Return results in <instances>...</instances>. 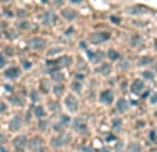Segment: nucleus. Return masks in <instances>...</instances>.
Returning a JSON list of instances; mask_svg holds the SVG:
<instances>
[{"mask_svg": "<svg viewBox=\"0 0 157 152\" xmlns=\"http://www.w3.org/2000/svg\"><path fill=\"white\" fill-rule=\"evenodd\" d=\"M109 58L113 60V61H114V60H118L120 58V54L117 53L116 50H109Z\"/></svg>", "mask_w": 157, "mask_h": 152, "instance_id": "obj_20", "label": "nucleus"}, {"mask_svg": "<svg viewBox=\"0 0 157 152\" xmlns=\"http://www.w3.org/2000/svg\"><path fill=\"white\" fill-rule=\"evenodd\" d=\"M24 65H25V68H31V62H28V61H25V62H22Z\"/></svg>", "mask_w": 157, "mask_h": 152, "instance_id": "obj_38", "label": "nucleus"}, {"mask_svg": "<svg viewBox=\"0 0 157 152\" xmlns=\"http://www.w3.org/2000/svg\"><path fill=\"white\" fill-rule=\"evenodd\" d=\"M53 90H54V94H56V95H61V94L64 93V87H63L61 85H56Z\"/></svg>", "mask_w": 157, "mask_h": 152, "instance_id": "obj_21", "label": "nucleus"}, {"mask_svg": "<svg viewBox=\"0 0 157 152\" xmlns=\"http://www.w3.org/2000/svg\"><path fill=\"white\" fill-rule=\"evenodd\" d=\"M33 113H35V116L36 118H43V115H45V109L42 107H36L35 109H33Z\"/></svg>", "mask_w": 157, "mask_h": 152, "instance_id": "obj_18", "label": "nucleus"}, {"mask_svg": "<svg viewBox=\"0 0 157 152\" xmlns=\"http://www.w3.org/2000/svg\"><path fill=\"white\" fill-rule=\"evenodd\" d=\"M61 15L65 18V19H68V21H72L74 18H77V11L72 9H64V10H61Z\"/></svg>", "mask_w": 157, "mask_h": 152, "instance_id": "obj_8", "label": "nucleus"}, {"mask_svg": "<svg viewBox=\"0 0 157 152\" xmlns=\"http://www.w3.org/2000/svg\"><path fill=\"white\" fill-rule=\"evenodd\" d=\"M42 21H43V24H46V25H53L57 21V17H56V14L53 11H47V13L43 14Z\"/></svg>", "mask_w": 157, "mask_h": 152, "instance_id": "obj_6", "label": "nucleus"}, {"mask_svg": "<svg viewBox=\"0 0 157 152\" xmlns=\"http://www.w3.org/2000/svg\"><path fill=\"white\" fill-rule=\"evenodd\" d=\"M21 125H22V120H21V118L17 115V116H14L13 119H11V122H10V129L18 130L20 127H21Z\"/></svg>", "mask_w": 157, "mask_h": 152, "instance_id": "obj_9", "label": "nucleus"}, {"mask_svg": "<svg viewBox=\"0 0 157 152\" xmlns=\"http://www.w3.org/2000/svg\"><path fill=\"white\" fill-rule=\"evenodd\" d=\"M4 111H6V104L0 103V112H4Z\"/></svg>", "mask_w": 157, "mask_h": 152, "instance_id": "obj_34", "label": "nucleus"}, {"mask_svg": "<svg viewBox=\"0 0 157 152\" xmlns=\"http://www.w3.org/2000/svg\"><path fill=\"white\" fill-rule=\"evenodd\" d=\"M68 120H69V118H67V116H61V123H63V125H65V123H67Z\"/></svg>", "mask_w": 157, "mask_h": 152, "instance_id": "obj_33", "label": "nucleus"}, {"mask_svg": "<svg viewBox=\"0 0 157 152\" xmlns=\"http://www.w3.org/2000/svg\"><path fill=\"white\" fill-rule=\"evenodd\" d=\"M71 89L74 90V91H81V90H82V85H81L79 82H74V83L71 85Z\"/></svg>", "mask_w": 157, "mask_h": 152, "instance_id": "obj_24", "label": "nucleus"}, {"mask_svg": "<svg viewBox=\"0 0 157 152\" xmlns=\"http://www.w3.org/2000/svg\"><path fill=\"white\" fill-rule=\"evenodd\" d=\"M4 65H6V58L0 54V67H4Z\"/></svg>", "mask_w": 157, "mask_h": 152, "instance_id": "obj_31", "label": "nucleus"}, {"mask_svg": "<svg viewBox=\"0 0 157 152\" xmlns=\"http://www.w3.org/2000/svg\"><path fill=\"white\" fill-rule=\"evenodd\" d=\"M77 79H79V80H82V79H83V76H82V75H77Z\"/></svg>", "mask_w": 157, "mask_h": 152, "instance_id": "obj_42", "label": "nucleus"}, {"mask_svg": "<svg viewBox=\"0 0 157 152\" xmlns=\"http://www.w3.org/2000/svg\"><path fill=\"white\" fill-rule=\"evenodd\" d=\"M53 79H54V80L61 82L64 77H63V73H61V72H54V73H53Z\"/></svg>", "mask_w": 157, "mask_h": 152, "instance_id": "obj_26", "label": "nucleus"}, {"mask_svg": "<svg viewBox=\"0 0 157 152\" xmlns=\"http://www.w3.org/2000/svg\"><path fill=\"white\" fill-rule=\"evenodd\" d=\"M6 53H7V55H13V50L10 49V47H7V49H6Z\"/></svg>", "mask_w": 157, "mask_h": 152, "instance_id": "obj_35", "label": "nucleus"}, {"mask_svg": "<svg viewBox=\"0 0 157 152\" xmlns=\"http://www.w3.org/2000/svg\"><path fill=\"white\" fill-rule=\"evenodd\" d=\"M72 31H74V28H69V29H67V31H65V33H67V35H71V33H72Z\"/></svg>", "mask_w": 157, "mask_h": 152, "instance_id": "obj_36", "label": "nucleus"}, {"mask_svg": "<svg viewBox=\"0 0 157 152\" xmlns=\"http://www.w3.org/2000/svg\"><path fill=\"white\" fill-rule=\"evenodd\" d=\"M130 151L131 152H140V145L138 143H132L130 145Z\"/></svg>", "mask_w": 157, "mask_h": 152, "instance_id": "obj_22", "label": "nucleus"}, {"mask_svg": "<svg viewBox=\"0 0 157 152\" xmlns=\"http://www.w3.org/2000/svg\"><path fill=\"white\" fill-rule=\"evenodd\" d=\"M146 7H143V6H135V7H132L131 9V13L134 14H142V13H146Z\"/></svg>", "mask_w": 157, "mask_h": 152, "instance_id": "obj_15", "label": "nucleus"}, {"mask_svg": "<svg viewBox=\"0 0 157 152\" xmlns=\"http://www.w3.org/2000/svg\"><path fill=\"white\" fill-rule=\"evenodd\" d=\"M152 62H153L152 57H142L139 60V65H150Z\"/></svg>", "mask_w": 157, "mask_h": 152, "instance_id": "obj_17", "label": "nucleus"}, {"mask_svg": "<svg viewBox=\"0 0 157 152\" xmlns=\"http://www.w3.org/2000/svg\"><path fill=\"white\" fill-rule=\"evenodd\" d=\"M20 27H21V28H27L28 24L27 22H20Z\"/></svg>", "mask_w": 157, "mask_h": 152, "instance_id": "obj_37", "label": "nucleus"}, {"mask_svg": "<svg viewBox=\"0 0 157 152\" xmlns=\"http://www.w3.org/2000/svg\"><path fill=\"white\" fill-rule=\"evenodd\" d=\"M27 143V138H25V136H18V137H15L13 140V144L15 148H22Z\"/></svg>", "mask_w": 157, "mask_h": 152, "instance_id": "obj_11", "label": "nucleus"}, {"mask_svg": "<svg viewBox=\"0 0 157 152\" xmlns=\"http://www.w3.org/2000/svg\"><path fill=\"white\" fill-rule=\"evenodd\" d=\"M145 85H143V82L142 80H135L134 83H132V87H131V90H132V93L135 94H139L142 90H143Z\"/></svg>", "mask_w": 157, "mask_h": 152, "instance_id": "obj_10", "label": "nucleus"}, {"mask_svg": "<svg viewBox=\"0 0 157 152\" xmlns=\"http://www.w3.org/2000/svg\"><path fill=\"white\" fill-rule=\"evenodd\" d=\"M113 98H114V93L111 90H103L100 93V101L104 104H111L113 103Z\"/></svg>", "mask_w": 157, "mask_h": 152, "instance_id": "obj_5", "label": "nucleus"}, {"mask_svg": "<svg viewBox=\"0 0 157 152\" xmlns=\"http://www.w3.org/2000/svg\"><path fill=\"white\" fill-rule=\"evenodd\" d=\"M150 138H152V140H156V136H154V133H153V131L150 133Z\"/></svg>", "mask_w": 157, "mask_h": 152, "instance_id": "obj_40", "label": "nucleus"}, {"mask_svg": "<svg viewBox=\"0 0 157 152\" xmlns=\"http://www.w3.org/2000/svg\"><path fill=\"white\" fill-rule=\"evenodd\" d=\"M120 126H121V120H120V119H114V120H113V127H114V129H118Z\"/></svg>", "mask_w": 157, "mask_h": 152, "instance_id": "obj_29", "label": "nucleus"}, {"mask_svg": "<svg viewBox=\"0 0 157 152\" xmlns=\"http://www.w3.org/2000/svg\"><path fill=\"white\" fill-rule=\"evenodd\" d=\"M65 105H67V108H68L71 112H75L78 109V101H77V98H75L74 95H67Z\"/></svg>", "mask_w": 157, "mask_h": 152, "instance_id": "obj_4", "label": "nucleus"}, {"mask_svg": "<svg viewBox=\"0 0 157 152\" xmlns=\"http://www.w3.org/2000/svg\"><path fill=\"white\" fill-rule=\"evenodd\" d=\"M156 115H157V112H156Z\"/></svg>", "mask_w": 157, "mask_h": 152, "instance_id": "obj_45", "label": "nucleus"}, {"mask_svg": "<svg viewBox=\"0 0 157 152\" xmlns=\"http://www.w3.org/2000/svg\"><path fill=\"white\" fill-rule=\"evenodd\" d=\"M71 62H72L71 57H61V58L56 60V61H50L49 64H53V65H56L57 68H63V67H69Z\"/></svg>", "mask_w": 157, "mask_h": 152, "instance_id": "obj_3", "label": "nucleus"}, {"mask_svg": "<svg viewBox=\"0 0 157 152\" xmlns=\"http://www.w3.org/2000/svg\"><path fill=\"white\" fill-rule=\"evenodd\" d=\"M10 101H11L13 104H15V105H20V104H21V101L18 100V97H11V98H10Z\"/></svg>", "mask_w": 157, "mask_h": 152, "instance_id": "obj_30", "label": "nucleus"}, {"mask_svg": "<svg viewBox=\"0 0 157 152\" xmlns=\"http://www.w3.org/2000/svg\"><path fill=\"white\" fill-rule=\"evenodd\" d=\"M143 76L145 77H146V79H149V80H152L153 77H154V76H153V72H143Z\"/></svg>", "mask_w": 157, "mask_h": 152, "instance_id": "obj_28", "label": "nucleus"}, {"mask_svg": "<svg viewBox=\"0 0 157 152\" xmlns=\"http://www.w3.org/2000/svg\"><path fill=\"white\" fill-rule=\"evenodd\" d=\"M116 109H117L118 112H125L127 109H128V103H127L124 98H120L118 101H117Z\"/></svg>", "mask_w": 157, "mask_h": 152, "instance_id": "obj_13", "label": "nucleus"}, {"mask_svg": "<svg viewBox=\"0 0 157 152\" xmlns=\"http://www.w3.org/2000/svg\"><path fill=\"white\" fill-rule=\"evenodd\" d=\"M142 43V37H139V36H135L131 39V46H139Z\"/></svg>", "mask_w": 157, "mask_h": 152, "instance_id": "obj_23", "label": "nucleus"}, {"mask_svg": "<svg viewBox=\"0 0 157 152\" xmlns=\"http://www.w3.org/2000/svg\"><path fill=\"white\" fill-rule=\"evenodd\" d=\"M156 47H157V40H156Z\"/></svg>", "mask_w": 157, "mask_h": 152, "instance_id": "obj_43", "label": "nucleus"}, {"mask_svg": "<svg viewBox=\"0 0 157 152\" xmlns=\"http://www.w3.org/2000/svg\"><path fill=\"white\" fill-rule=\"evenodd\" d=\"M74 127H75V130H79V131H82V133H86V131H88V127H86V125H85V122H83L82 119H77L74 123Z\"/></svg>", "mask_w": 157, "mask_h": 152, "instance_id": "obj_12", "label": "nucleus"}, {"mask_svg": "<svg viewBox=\"0 0 157 152\" xmlns=\"http://www.w3.org/2000/svg\"><path fill=\"white\" fill-rule=\"evenodd\" d=\"M102 152H109V151H102Z\"/></svg>", "mask_w": 157, "mask_h": 152, "instance_id": "obj_44", "label": "nucleus"}, {"mask_svg": "<svg viewBox=\"0 0 157 152\" xmlns=\"http://www.w3.org/2000/svg\"><path fill=\"white\" fill-rule=\"evenodd\" d=\"M41 141H42V140L39 138V137H36V138H33L32 141H31V144H29V147L32 148V149H36V148L39 147V145H41Z\"/></svg>", "mask_w": 157, "mask_h": 152, "instance_id": "obj_19", "label": "nucleus"}, {"mask_svg": "<svg viewBox=\"0 0 157 152\" xmlns=\"http://www.w3.org/2000/svg\"><path fill=\"white\" fill-rule=\"evenodd\" d=\"M150 103L152 104H156L157 103V94H153L152 98H150Z\"/></svg>", "mask_w": 157, "mask_h": 152, "instance_id": "obj_32", "label": "nucleus"}, {"mask_svg": "<svg viewBox=\"0 0 157 152\" xmlns=\"http://www.w3.org/2000/svg\"><path fill=\"white\" fill-rule=\"evenodd\" d=\"M41 127H42V129H43V127H47V122H46V123H45V122H42V123H41Z\"/></svg>", "mask_w": 157, "mask_h": 152, "instance_id": "obj_39", "label": "nucleus"}, {"mask_svg": "<svg viewBox=\"0 0 157 152\" xmlns=\"http://www.w3.org/2000/svg\"><path fill=\"white\" fill-rule=\"evenodd\" d=\"M69 1H71V3H81L82 0H69Z\"/></svg>", "mask_w": 157, "mask_h": 152, "instance_id": "obj_41", "label": "nucleus"}, {"mask_svg": "<svg viewBox=\"0 0 157 152\" xmlns=\"http://www.w3.org/2000/svg\"><path fill=\"white\" fill-rule=\"evenodd\" d=\"M4 76L9 77V79H17L20 76V69L17 67H11V68H7L4 71Z\"/></svg>", "mask_w": 157, "mask_h": 152, "instance_id": "obj_7", "label": "nucleus"}, {"mask_svg": "<svg viewBox=\"0 0 157 152\" xmlns=\"http://www.w3.org/2000/svg\"><path fill=\"white\" fill-rule=\"evenodd\" d=\"M110 69H111V67L109 65V64H103V65H102L100 68H99L97 71L100 72V73H103V75H107V73L110 72Z\"/></svg>", "mask_w": 157, "mask_h": 152, "instance_id": "obj_16", "label": "nucleus"}, {"mask_svg": "<svg viewBox=\"0 0 157 152\" xmlns=\"http://www.w3.org/2000/svg\"><path fill=\"white\" fill-rule=\"evenodd\" d=\"M110 39V33L109 32H95L92 35H89V42L93 44H100L104 43L106 40Z\"/></svg>", "mask_w": 157, "mask_h": 152, "instance_id": "obj_1", "label": "nucleus"}, {"mask_svg": "<svg viewBox=\"0 0 157 152\" xmlns=\"http://www.w3.org/2000/svg\"><path fill=\"white\" fill-rule=\"evenodd\" d=\"M110 21H111V22H114V24H117V25L121 22L120 17H117V15H111V17H110Z\"/></svg>", "mask_w": 157, "mask_h": 152, "instance_id": "obj_27", "label": "nucleus"}, {"mask_svg": "<svg viewBox=\"0 0 157 152\" xmlns=\"http://www.w3.org/2000/svg\"><path fill=\"white\" fill-rule=\"evenodd\" d=\"M69 141V137H67V136H60V137H57V138H54L53 140V144L54 145H64L65 143H68Z\"/></svg>", "mask_w": 157, "mask_h": 152, "instance_id": "obj_14", "label": "nucleus"}, {"mask_svg": "<svg viewBox=\"0 0 157 152\" xmlns=\"http://www.w3.org/2000/svg\"><path fill=\"white\" fill-rule=\"evenodd\" d=\"M31 100H32L33 103L39 101V94H38V91H35V90H32V91H31Z\"/></svg>", "mask_w": 157, "mask_h": 152, "instance_id": "obj_25", "label": "nucleus"}, {"mask_svg": "<svg viewBox=\"0 0 157 152\" xmlns=\"http://www.w3.org/2000/svg\"><path fill=\"white\" fill-rule=\"evenodd\" d=\"M29 46H31V49H33V50H42L46 46V40H45L43 37L36 36V37H32V39L29 40Z\"/></svg>", "mask_w": 157, "mask_h": 152, "instance_id": "obj_2", "label": "nucleus"}]
</instances>
